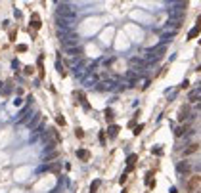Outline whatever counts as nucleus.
<instances>
[{"label": "nucleus", "instance_id": "nucleus-1", "mask_svg": "<svg viewBox=\"0 0 201 193\" xmlns=\"http://www.w3.org/2000/svg\"><path fill=\"white\" fill-rule=\"evenodd\" d=\"M56 15L59 19H67V21H75L77 17V12L73 10L71 4H58V10H56Z\"/></svg>", "mask_w": 201, "mask_h": 193}, {"label": "nucleus", "instance_id": "nucleus-2", "mask_svg": "<svg viewBox=\"0 0 201 193\" xmlns=\"http://www.w3.org/2000/svg\"><path fill=\"white\" fill-rule=\"evenodd\" d=\"M61 44H63L65 50H69V48H73V46H79V37L75 33H67L65 37L61 38Z\"/></svg>", "mask_w": 201, "mask_h": 193}, {"label": "nucleus", "instance_id": "nucleus-3", "mask_svg": "<svg viewBox=\"0 0 201 193\" xmlns=\"http://www.w3.org/2000/svg\"><path fill=\"white\" fill-rule=\"evenodd\" d=\"M199 184H201V176H199V174L192 176V178L188 180V184H186V191H188V193H194V191L199 187Z\"/></svg>", "mask_w": 201, "mask_h": 193}, {"label": "nucleus", "instance_id": "nucleus-4", "mask_svg": "<svg viewBox=\"0 0 201 193\" xmlns=\"http://www.w3.org/2000/svg\"><path fill=\"white\" fill-rule=\"evenodd\" d=\"M182 21H184V14H174V15L168 17L167 27H174V29H178V27L182 25Z\"/></svg>", "mask_w": 201, "mask_h": 193}, {"label": "nucleus", "instance_id": "nucleus-5", "mask_svg": "<svg viewBox=\"0 0 201 193\" xmlns=\"http://www.w3.org/2000/svg\"><path fill=\"white\" fill-rule=\"evenodd\" d=\"M115 86H117L115 80H106V82H98L96 84V90L98 92H109V90H113Z\"/></svg>", "mask_w": 201, "mask_h": 193}, {"label": "nucleus", "instance_id": "nucleus-6", "mask_svg": "<svg viewBox=\"0 0 201 193\" xmlns=\"http://www.w3.org/2000/svg\"><path fill=\"white\" fill-rule=\"evenodd\" d=\"M190 170H192V164L188 163V161H180V163L176 164V172H178V174H188Z\"/></svg>", "mask_w": 201, "mask_h": 193}, {"label": "nucleus", "instance_id": "nucleus-7", "mask_svg": "<svg viewBox=\"0 0 201 193\" xmlns=\"http://www.w3.org/2000/svg\"><path fill=\"white\" fill-rule=\"evenodd\" d=\"M130 65H132V67H136L138 71H142L144 67H147V65H146V61H144V58H130Z\"/></svg>", "mask_w": 201, "mask_h": 193}, {"label": "nucleus", "instance_id": "nucleus-8", "mask_svg": "<svg viewBox=\"0 0 201 193\" xmlns=\"http://www.w3.org/2000/svg\"><path fill=\"white\" fill-rule=\"evenodd\" d=\"M188 99H190V102H201V86L195 88V90H192L190 94H188Z\"/></svg>", "mask_w": 201, "mask_h": 193}, {"label": "nucleus", "instance_id": "nucleus-9", "mask_svg": "<svg viewBox=\"0 0 201 193\" xmlns=\"http://www.w3.org/2000/svg\"><path fill=\"white\" fill-rule=\"evenodd\" d=\"M172 38H174V31H171V33H163V35H161V46L167 44V42H171Z\"/></svg>", "mask_w": 201, "mask_h": 193}, {"label": "nucleus", "instance_id": "nucleus-10", "mask_svg": "<svg viewBox=\"0 0 201 193\" xmlns=\"http://www.w3.org/2000/svg\"><path fill=\"white\" fill-rule=\"evenodd\" d=\"M40 120H42V115H40V113H37V115H35V117H33V119H31L27 124H29V128H35V126H37V124L40 122Z\"/></svg>", "mask_w": 201, "mask_h": 193}, {"label": "nucleus", "instance_id": "nucleus-11", "mask_svg": "<svg viewBox=\"0 0 201 193\" xmlns=\"http://www.w3.org/2000/svg\"><path fill=\"white\" fill-rule=\"evenodd\" d=\"M65 52L69 55H75V58H77V55L82 54V48H80V46H73V48H69V50H65Z\"/></svg>", "mask_w": 201, "mask_h": 193}, {"label": "nucleus", "instance_id": "nucleus-12", "mask_svg": "<svg viewBox=\"0 0 201 193\" xmlns=\"http://www.w3.org/2000/svg\"><path fill=\"white\" fill-rule=\"evenodd\" d=\"M197 149H199V143H192V145H188L186 149H184V155H192V153H195Z\"/></svg>", "mask_w": 201, "mask_h": 193}, {"label": "nucleus", "instance_id": "nucleus-13", "mask_svg": "<svg viewBox=\"0 0 201 193\" xmlns=\"http://www.w3.org/2000/svg\"><path fill=\"white\" fill-rule=\"evenodd\" d=\"M77 157H79V159H82V161H88V159H90V153L84 151V149H79L77 151Z\"/></svg>", "mask_w": 201, "mask_h": 193}, {"label": "nucleus", "instance_id": "nucleus-14", "mask_svg": "<svg viewBox=\"0 0 201 193\" xmlns=\"http://www.w3.org/2000/svg\"><path fill=\"white\" fill-rule=\"evenodd\" d=\"M56 157H58V151H48V153H44V161H54Z\"/></svg>", "mask_w": 201, "mask_h": 193}, {"label": "nucleus", "instance_id": "nucleus-15", "mask_svg": "<svg viewBox=\"0 0 201 193\" xmlns=\"http://www.w3.org/2000/svg\"><path fill=\"white\" fill-rule=\"evenodd\" d=\"M107 134H109V138H115V136L119 134V126H109V130H107Z\"/></svg>", "mask_w": 201, "mask_h": 193}, {"label": "nucleus", "instance_id": "nucleus-16", "mask_svg": "<svg viewBox=\"0 0 201 193\" xmlns=\"http://www.w3.org/2000/svg\"><path fill=\"white\" fill-rule=\"evenodd\" d=\"M188 113H190V109H188V107H182V109H180V120H184V119H188Z\"/></svg>", "mask_w": 201, "mask_h": 193}, {"label": "nucleus", "instance_id": "nucleus-17", "mask_svg": "<svg viewBox=\"0 0 201 193\" xmlns=\"http://www.w3.org/2000/svg\"><path fill=\"white\" fill-rule=\"evenodd\" d=\"M31 25H33L35 29H38V27H40V21H38L37 15H33V19H31Z\"/></svg>", "mask_w": 201, "mask_h": 193}, {"label": "nucleus", "instance_id": "nucleus-18", "mask_svg": "<svg viewBox=\"0 0 201 193\" xmlns=\"http://www.w3.org/2000/svg\"><path fill=\"white\" fill-rule=\"evenodd\" d=\"M100 187V180H96V182H92V186H90V193H96V189Z\"/></svg>", "mask_w": 201, "mask_h": 193}, {"label": "nucleus", "instance_id": "nucleus-19", "mask_svg": "<svg viewBox=\"0 0 201 193\" xmlns=\"http://www.w3.org/2000/svg\"><path fill=\"white\" fill-rule=\"evenodd\" d=\"M197 33H199V27L192 29V31H190V35H188V38H194V37H197Z\"/></svg>", "mask_w": 201, "mask_h": 193}, {"label": "nucleus", "instance_id": "nucleus-20", "mask_svg": "<svg viewBox=\"0 0 201 193\" xmlns=\"http://www.w3.org/2000/svg\"><path fill=\"white\" fill-rule=\"evenodd\" d=\"M184 132H186V126H180V128H176V132H174V134H176V136L180 138V136H182Z\"/></svg>", "mask_w": 201, "mask_h": 193}, {"label": "nucleus", "instance_id": "nucleus-21", "mask_svg": "<svg viewBox=\"0 0 201 193\" xmlns=\"http://www.w3.org/2000/svg\"><path fill=\"white\" fill-rule=\"evenodd\" d=\"M56 67H58V71H59V73H61V75H65V71H63V67H61V63H56Z\"/></svg>", "mask_w": 201, "mask_h": 193}, {"label": "nucleus", "instance_id": "nucleus-22", "mask_svg": "<svg viewBox=\"0 0 201 193\" xmlns=\"http://www.w3.org/2000/svg\"><path fill=\"white\" fill-rule=\"evenodd\" d=\"M106 117L111 120V119H113V111H111V109H107V111H106Z\"/></svg>", "mask_w": 201, "mask_h": 193}, {"label": "nucleus", "instance_id": "nucleus-23", "mask_svg": "<svg viewBox=\"0 0 201 193\" xmlns=\"http://www.w3.org/2000/svg\"><path fill=\"white\" fill-rule=\"evenodd\" d=\"M134 161H136V155H130V157H128V163H130V164L134 163Z\"/></svg>", "mask_w": 201, "mask_h": 193}, {"label": "nucleus", "instance_id": "nucleus-24", "mask_svg": "<svg viewBox=\"0 0 201 193\" xmlns=\"http://www.w3.org/2000/svg\"><path fill=\"white\" fill-rule=\"evenodd\" d=\"M54 193H59V191H54Z\"/></svg>", "mask_w": 201, "mask_h": 193}]
</instances>
